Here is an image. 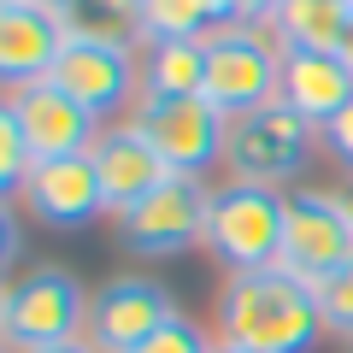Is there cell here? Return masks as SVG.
<instances>
[{
    "label": "cell",
    "instance_id": "obj_6",
    "mask_svg": "<svg viewBox=\"0 0 353 353\" xmlns=\"http://www.w3.org/2000/svg\"><path fill=\"white\" fill-rule=\"evenodd\" d=\"M130 124L153 141V153H159L176 176H201V171H212V159H224L230 118L218 112L212 101H201V94H148V88H141Z\"/></svg>",
    "mask_w": 353,
    "mask_h": 353
},
{
    "label": "cell",
    "instance_id": "obj_2",
    "mask_svg": "<svg viewBox=\"0 0 353 353\" xmlns=\"http://www.w3.org/2000/svg\"><path fill=\"white\" fill-rule=\"evenodd\" d=\"M88 330V294L65 265H36L30 277L0 283V347L41 353Z\"/></svg>",
    "mask_w": 353,
    "mask_h": 353
},
{
    "label": "cell",
    "instance_id": "obj_1",
    "mask_svg": "<svg viewBox=\"0 0 353 353\" xmlns=\"http://www.w3.org/2000/svg\"><path fill=\"white\" fill-rule=\"evenodd\" d=\"M312 283L289 277L283 265L271 271H230L218 289V341L248 353H312L324 341Z\"/></svg>",
    "mask_w": 353,
    "mask_h": 353
},
{
    "label": "cell",
    "instance_id": "obj_7",
    "mask_svg": "<svg viewBox=\"0 0 353 353\" xmlns=\"http://www.w3.org/2000/svg\"><path fill=\"white\" fill-rule=\"evenodd\" d=\"M206 189L201 176H171L148 201H136L124 218H118V241H124L136 259H176V253H189L206 230Z\"/></svg>",
    "mask_w": 353,
    "mask_h": 353
},
{
    "label": "cell",
    "instance_id": "obj_32",
    "mask_svg": "<svg viewBox=\"0 0 353 353\" xmlns=\"http://www.w3.org/2000/svg\"><path fill=\"white\" fill-rule=\"evenodd\" d=\"M0 353H12V347H0Z\"/></svg>",
    "mask_w": 353,
    "mask_h": 353
},
{
    "label": "cell",
    "instance_id": "obj_17",
    "mask_svg": "<svg viewBox=\"0 0 353 353\" xmlns=\"http://www.w3.org/2000/svg\"><path fill=\"white\" fill-rule=\"evenodd\" d=\"M206 83V36L201 41H153L141 59V88L148 94H201Z\"/></svg>",
    "mask_w": 353,
    "mask_h": 353
},
{
    "label": "cell",
    "instance_id": "obj_34",
    "mask_svg": "<svg viewBox=\"0 0 353 353\" xmlns=\"http://www.w3.org/2000/svg\"><path fill=\"white\" fill-rule=\"evenodd\" d=\"M0 6H6V0H0Z\"/></svg>",
    "mask_w": 353,
    "mask_h": 353
},
{
    "label": "cell",
    "instance_id": "obj_29",
    "mask_svg": "<svg viewBox=\"0 0 353 353\" xmlns=\"http://www.w3.org/2000/svg\"><path fill=\"white\" fill-rule=\"evenodd\" d=\"M212 353H248V347H230V341H212Z\"/></svg>",
    "mask_w": 353,
    "mask_h": 353
},
{
    "label": "cell",
    "instance_id": "obj_19",
    "mask_svg": "<svg viewBox=\"0 0 353 353\" xmlns=\"http://www.w3.org/2000/svg\"><path fill=\"white\" fill-rule=\"evenodd\" d=\"M312 294H318V312H324V330L353 341V259L341 271H330L324 283H312Z\"/></svg>",
    "mask_w": 353,
    "mask_h": 353
},
{
    "label": "cell",
    "instance_id": "obj_9",
    "mask_svg": "<svg viewBox=\"0 0 353 353\" xmlns=\"http://www.w3.org/2000/svg\"><path fill=\"white\" fill-rule=\"evenodd\" d=\"M48 77L88 118H106V112H118V106H130L141 94V71L130 59V48H118V41L65 36V48H59V59H53Z\"/></svg>",
    "mask_w": 353,
    "mask_h": 353
},
{
    "label": "cell",
    "instance_id": "obj_33",
    "mask_svg": "<svg viewBox=\"0 0 353 353\" xmlns=\"http://www.w3.org/2000/svg\"><path fill=\"white\" fill-rule=\"evenodd\" d=\"M347 353H353V341H347Z\"/></svg>",
    "mask_w": 353,
    "mask_h": 353
},
{
    "label": "cell",
    "instance_id": "obj_27",
    "mask_svg": "<svg viewBox=\"0 0 353 353\" xmlns=\"http://www.w3.org/2000/svg\"><path fill=\"white\" fill-rule=\"evenodd\" d=\"M336 59L353 71V18H347V30H341V48H336Z\"/></svg>",
    "mask_w": 353,
    "mask_h": 353
},
{
    "label": "cell",
    "instance_id": "obj_15",
    "mask_svg": "<svg viewBox=\"0 0 353 353\" xmlns=\"http://www.w3.org/2000/svg\"><path fill=\"white\" fill-rule=\"evenodd\" d=\"M277 101H289L306 124L324 130L341 106L353 101V71L336 53H283V88Z\"/></svg>",
    "mask_w": 353,
    "mask_h": 353
},
{
    "label": "cell",
    "instance_id": "obj_14",
    "mask_svg": "<svg viewBox=\"0 0 353 353\" xmlns=\"http://www.w3.org/2000/svg\"><path fill=\"white\" fill-rule=\"evenodd\" d=\"M59 48H65V24L53 12H41L36 0H6L0 6V83L6 88L41 83L59 59Z\"/></svg>",
    "mask_w": 353,
    "mask_h": 353
},
{
    "label": "cell",
    "instance_id": "obj_10",
    "mask_svg": "<svg viewBox=\"0 0 353 353\" xmlns=\"http://www.w3.org/2000/svg\"><path fill=\"white\" fill-rule=\"evenodd\" d=\"M6 106H12L18 130H24V141H30V159H71V153H88L101 141V130H94L101 118H88L53 77L12 88Z\"/></svg>",
    "mask_w": 353,
    "mask_h": 353
},
{
    "label": "cell",
    "instance_id": "obj_18",
    "mask_svg": "<svg viewBox=\"0 0 353 353\" xmlns=\"http://www.w3.org/2000/svg\"><path fill=\"white\" fill-rule=\"evenodd\" d=\"M212 24V6L206 0H141V18H136V41H201Z\"/></svg>",
    "mask_w": 353,
    "mask_h": 353
},
{
    "label": "cell",
    "instance_id": "obj_21",
    "mask_svg": "<svg viewBox=\"0 0 353 353\" xmlns=\"http://www.w3.org/2000/svg\"><path fill=\"white\" fill-rule=\"evenodd\" d=\"M136 353H212V341H206V336H201V330H194V324H189V318L176 312V318H171V324H159V330H153V336H148V341H141V347H136Z\"/></svg>",
    "mask_w": 353,
    "mask_h": 353
},
{
    "label": "cell",
    "instance_id": "obj_20",
    "mask_svg": "<svg viewBox=\"0 0 353 353\" xmlns=\"http://www.w3.org/2000/svg\"><path fill=\"white\" fill-rule=\"evenodd\" d=\"M30 141H24V130H18V118H12V106L0 101V201L12 189H24V176H30Z\"/></svg>",
    "mask_w": 353,
    "mask_h": 353
},
{
    "label": "cell",
    "instance_id": "obj_3",
    "mask_svg": "<svg viewBox=\"0 0 353 353\" xmlns=\"http://www.w3.org/2000/svg\"><path fill=\"white\" fill-rule=\"evenodd\" d=\"M312 130L289 101H271V106H253V112L230 118L224 130V171L230 183L241 189H277L289 176H301L306 165V148H312Z\"/></svg>",
    "mask_w": 353,
    "mask_h": 353
},
{
    "label": "cell",
    "instance_id": "obj_24",
    "mask_svg": "<svg viewBox=\"0 0 353 353\" xmlns=\"http://www.w3.org/2000/svg\"><path fill=\"white\" fill-rule=\"evenodd\" d=\"M277 6H283V0H241V24H271Z\"/></svg>",
    "mask_w": 353,
    "mask_h": 353
},
{
    "label": "cell",
    "instance_id": "obj_22",
    "mask_svg": "<svg viewBox=\"0 0 353 353\" xmlns=\"http://www.w3.org/2000/svg\"><path fill=\"white\" fill-rule=\"evenodd\" d=\"M318 136H324V141H330V153H336V159H341V165L353 171V101L341 106V112L330 118V124L318 130Z\"/></svg>",
    "mask_w": 353,
    "mask_h": 353
},
{
    "label": "cell",
    "instance_id": "obj_30",
    "mask_svg": "<svg viewBox=\"0 0 353 353\" xmlns=\"http://www.w3.org/2000/svg\"><path fill=\"white\" fill-rule=\"evenodd\" d=\"M341 212H347V218H353V189H347V194H341Z\"/></svg>",
    "mask_w": 353,
    "mask_h": 353
},
{
    "label": "cell",
    "instance_id": "obj_5",
    "mask_svg": "<svg viewBox=\"0 0 353 353\" xmlns=\"http://www.w3.org/2000/svg\"><path fill=\"white\" fill-rule=\"evenodd\" d=\"M283 88V48L265 41L259 24H218L206 30V83L201 101H212L224 118H241L253 106H271Z\"/></svg>",
    "mask_w": 353,
    "mask_h": 353
},
{
    "label": "cell",
    "instance_id": "obj_23",
    "mask_svg": "<svg viewBox=\"0 0 353 353\" xmlns=\"http://www.w3.org/2000/svg\"><path fill=\"white\" fill-rule=\"evenodd\" d=\"M18 248H24V236H18V212H12V201H0V277L18 265Z\"/></svg>",
    "mask_w": 353,
    "mask_h": 353
},
{
    "label": "cell",
    "instance_id": "obj_26",
    "mask_svg": "<svg viewBox=\"0 0 353 353\" xmlns=\"http://www.w3.org/2000/svg\"><path fill=\"white\" fill-rule=\"evenodd\" d=\"M41 353H101L88 336H77V341H59V347H41Z\"/></svg>",
    "mask_w": 353,
    "mask_h": 353
},
{
    "label": "cell",
    "instance_id": "obj_28",
    "mask_svg": "<svg viewBox=\"0 0 353 353\" xmlns=\"http://www.w3.org/2000/svg\"><path fill=\"white\" fill-rule=\"evenodd\" d=\"M36 6H41V12H53V18H65V12L77 6V0H36Z\"/></svg>",
    "mask_w": 353,
    "mask_h": 353
},
{
    "label": "cell",
    "instance_id": "obj_31",
    "mask_svg": "<svg viewBox=\"0 0 353 353\" xmlns=\"http://www.w3.org/2000/svg\"><path fill=\"white\" fill-rule=\"evenodd\" d=\"M347 12H353V0H347Z\"/></svg>",
    "mask_w": 353,
    "mask_h": 353
},
{
    "label": "cell",
    "instance_id": "obj_8",
    "mask_svg": "<svg viewBox=\"0 0 353 353\" xmlns=\"http://www.w3.org/2000/svg\"><path fill=\"white\" fill-rule=\"evenodd\" d=\"M353 259V218L341 212V194L294 189L289 218H283V271L301 283H324L330 271Z\"/></svg>",
    "mask_w": 353,
    "mask_h": 353
},
{
    "label": "cell",
    "instance_id": "obj_4",
    "mask_svg": "<svg viewBox=\"0 0 353 353\" xmlns=\"http://www.w3.org/2000/svg\"><path fill=\"white\" fill-rule=\"evenodd\" d=\"M283 218H289V194L283 189H241L224 183L206 201V230L201 241L230 265V271H271L283 259Z\"/></svg>",
    "mask_w": 353,
    "mask_h": 353
},
{
    "label": "cell",
    "instance_id": "obj_16",
    "mask_svg": "<svg viewBox=\"0 0 353 353\" xmlns=\"http://www.w3.org/2000/svg\"><path fill=\"white\" fill-rule=\"evenodd\" d=\"M347 18V0H283L265 30L283 53H336Z\"/></svg>",
    "mask_w": 353,
    "mask_h": 353
},
{
    "label": "cell",
    "instance_id": "obj_12",
    "mask_svg": "<svg viewBox=\"0 0 353 353\" xmlns=\"http://www.w3.org/2000/svg\"><path fill=\"white\" fill-rule=\"evenodd\" d=\"M88 159H94V176H101V194H106V218H124L136 201H148L159 183H171V165L153 153V141L141 136L136 124H124V130H106L94 148H88Z\"/></svg>",
    "mask_w": 353,
    "mask_h": 353
},
{
    "label": "cell",
    "instance_id": "obj_25",
    "mask_svg": "<svg viewBox=\"0 0 353 353\" xmlns=\"http://www.w3.org/2000/svg\"><path fill=\"white\" fill-rule=\"evenodd\" d=\"M212 6V24H241V0H206Z\"/></svg>",
    "mask_w": 353,
    "mask_h": 353
},
{
    "label": "cell",
    "instance_id": "obj_13",
    "mask_svg": "<svg viewBox=\"0 0 353 353\" xmlns=\"http://www.w3.org/2000/svg\"><path fill=\"white\" fill-rule=\"evenodd\" d=\"M24 206L41 218V224H88V218L106 212L101 176H94V159L88 153H71V159H36L24 176Z\"/></svg>",
    "mask_w": 353,
    "mask_h": 353
},
{
    "label": "cell",
    "instance_id": "obj_11",
    "mask_svg": "<svg viewBox=\"0 0 353 353\" xmlns=\"http://www.w3.org/2000/svg\"><path fill=\"white\" fill-rule=\"evenodd\" d=\"M171 318H176V306H171V294H165L159 283L124 277V283H106V289L88 294V330L83 336L101 353H136L141 341L159 324H171Z\"/></svg>",
    "mask_w": 353,
    "mask_h": 353
}]
</instances>
